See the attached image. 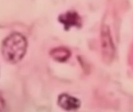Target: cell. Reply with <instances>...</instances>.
Returning <instances> with one entry per match:
<instances>
[{
  "mask_svg": "<svg viewBox=\"0 0 133 112\" xmlns=\"http://www.w3.org/2000/svg\"><path fill=\"white\" fill-rule=\"evenodd\" d=\"M27 41L19 33H13L8 37L2 44V54L6 61L15 64L21 60L27 50Z\"/></svg>",
  "mask_w": 133,
  "mask_h": 112,
  "instance_id": "cell-1",
  "label": "cell"
},
{
  "mask_svg": "<svg viewBox=\"0 0 133 112\" xmlns=\"http://www.w3.org/2000/svg\"><path fill=\"white\" fill-rule=\"evenodd\" d=\"M57 103L61 108L69 111L77 109L81 106V102L78 99L66 93L59 96Z\"/></svg>",
  "mask_w": 133,
  "mask_h": 112,
  "instance_id": "cell-2",
  "label": "cell"
},
{
  "mask_svg": "<svg viewBox=\"0 0 133 112\" xmlns=\"http://www.w3.org/2000/svg\"><path fill=\"white\" fill-rule=\"evenodd\" d=\"M59 21L63 24L66 30L72 26H79L81 24V18L75 12H68L61 16Z\"/></svg>",
  "mask_w": 133,
  "mask_h": 112,
  "instance_id": "cell-3",
  "label": "cell"
},
{
  "mask_svg": "<svg viewBox=\"0 0 133 112\" xmlns=\"http://www.w3.org/2000/svg\"><path fill=\"white\" fill-rule=\"evenodd\" d=\"M70 51L63 47H57L51 50L50 55L56 61L64 62L66 61L71 56Z\"/></svg>",
  "mask_w": 133,
  "mask_h": 112,
  "instance_id": "cell-4",
  "label": "cell"
}]
</instances>
